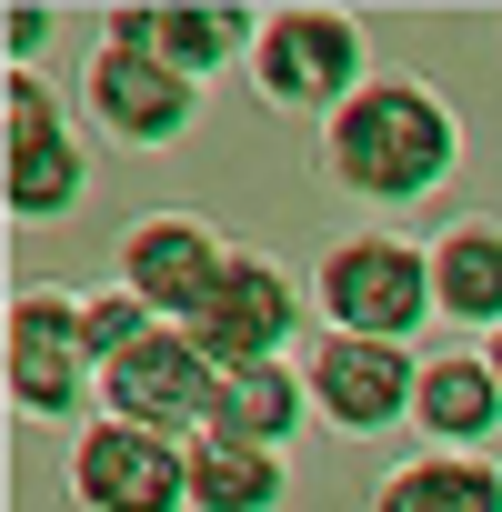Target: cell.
I'll list each match as a JSON object with an SVG mask.
<instances>
[{"label":"cell","instance_id":"cell-1","mask_svg":"<svg viewBox=\"0 0 502 512\" xmlns=\"http://www.w3.org/2000/svg\"><path fill=\"white\" fill-rule=\"evenodd\" d=\"M462 161V121L432 81H402V71H372L332 121H322V171L352 191V201H422L442 191Z\"/></svg>","mask_w":502,"mask_h":512},{"label":"cell","instance_id":"cell-2","mask_svg":"<svg viewBox=\"0 0 502 512\" xmlns=\"http://www.w3.org/2000/svg\"><path fill=\"white\" fill-rule=\"evenodd\" d=\"M312 302L332 332H372V342H412L442 302H432V251H412L402 231H342L312 272Z\"/></svg>","mask_w":502,"mask_h":512},{"label":"cell","instance_id":"cell-3","mask_svg":"<svg viewBox=\"0 0 502 512\" xmlns=\"http://www.w3.org/2000/svg\"><path fill=\"white\" fill-rule=\"evenodd\" d=\"M302 322H312V292H302V272L292 262H272V251H231V262L211 272V292L191 302V342L221 362V372H241V362H282L292 342H302Z\"/></svg>","mask_w":502,"mask_h":512},{"label":"cell","instance_id":"cell-4","mask_svg":"<svg viewBox=\"0 0 502 512\" xmlns=\"http://www.w3.org/2000/svg\"><path fill=\"white\" fill-rule=\"evenodd\" d=\"M71 502L81 512H191V442L181 432H151V422H81L71 432V462H61Z\"/></svg>","mask_w":502,"mask_h":512},{"label":"cell","instance_id":"cell-5","mask_svg":"<svg viewBox=\"0 0 502 512\" xmlns=\"http://www.w3.org/2000/svg\"><path fill=\"white\" fill-rule=\"evenodd\" d=\"M372 81L362 61V21L352 11H262V41H251V91H262L272 111H342L352 91Z\"/></svg>","mask_w":502,"mask_h":512},{"label":"cell","instance_id":"cell-6","mask_svg":"<svg viewBox=\"0 0 502 512\" xmlns=\"http://www.w3.org/2000/svg\"><path fill=\"white\" fill-rule=\"evenodd\" d=\"M302 372H312V412H322L342 442L392 432V422L412 412V392H422L412 342H372V332H322V342L302 352Z\"/></svg>","mask_w":502,"mask_h":512},{"label":"cell","instance_id":"cell-7","mask_svg":"<svg viewBox=\"0 0 502 512\" xmlns=\"http://www.w3.org/2000/svg\"><path fill=\"white\" fill-rule=\"evenodd\" d=\"M0 362H11V402L31 422H81V392L101 382L71 292H11V352Z\"/></svg>","mask_w":502,"mask_h":512},{"label":"cell","instance_id":"cell-8","mask_svg":"<svg viewBox=\"0 0 502 512\" xmlns=\"http://www.w3.org/2000/svg\"><path fill=\"white\" fill-rule=\"evenodd\" d=\"M111 51H151L161 71L181 81H211L231 61H251V41H262V11H241V0H121V11L101 21Z\"/></svg>","mask_w":502,"mask_h":512},{"label":"cell","instance_id":"cell-9","mask_svg":"<svg viewBox=\"0 0 502 512\" xmlns=\"http://www.w3.org/2000/svg\"><path fill=\"white\" fill-rule=\"evenodd\" d=\"M211 392H221V362H211L181 322H161L141 352H121V362L101 372V412L151 422V432H181V442L211 422Z\"/></svg>","mask_w":502,"mask_h":512},{"label":"cell","instance_id":"cell-10","mask_svg":"<svg viewBox=\"0 0 502 512\" xmlns=\"http://www.w3.org/2000/svg\"><path fill=\"white\" fill-rule=\"evenodd\" d=\"M0 111H11V211H21V221H61V211L91 191L81 131L61 121V101L41 91V71H11V81H0Z\"/></svg>","mask_w":502,"mask_h":512},{"label":"cell","instance_id":"cell-11","mask_svg":"<svg viewBox=\"0 0 502 512\" xmlns=\"http://www.w3.org/2000/svg\"><path fill=\"white\" fill-rule=\"evenodd\" d=\"M81 111L121 141V151H171L191 121H201V81H181V71H161L151 51H91V71H81Z\"/></svg>","mask_w":502,"mask_h":512},{"label":"cell","instance_id":"cell-12","mask_svg":"<svg viewBox=\"0 0 502 512\" xmlns=\"http://www.w3.org/2000/svg\"><path fill=\"white\" fill-rule=\"evenodd\" d=\"M221 262H231V241H221L211 221H191V211H141V221L111 241V272H121L161 322H191V302L211 292Z\"/></svg>","mask_w":502,"mask_h":512},{"label":"cell","instance_id":"cell-13","mask_svg":"<svg viewBox=\"0 0 502 512\" xmlns=\"http://www.w3.org/2000/svg\"><path fill=\"white\" fill-rule=\"evenodd\" d=\"M412 432H432V452H482L502 432V382L482 352H432L422 392H412Z\"/></svg>","mask_w":502,"mask_h":512},{"label":"cell","instance_id":"cell-14","mask_svg":"<svg viewBox=\"0 0 502 512\" xmlns=\"http://www.w3.org/2000/svg\"><path fill=\"white\" fill-rule=\"evenodd\" d=\"M302 412H312V372H302V362H241V372H221L201 432H221V442H272V452H282V442L302 432Z\"/></svg>","mask_w":502,"mask_h":512},{"label":"cell","instance_id":"cell-15","mask_svg":"<svg viewBox=\"0 0 502 512\" xmlns=\"http://www.w3.org/2000/svg\"><path fill=\"white\" fill-rule=\"evenodd\" d=\"M432 302L462 332H502V221H452L432 241Z\"/></svg>","mask_w":502,"mask_h":512},{"label":"cell","instance_id":"cell-16","mask_svg":"<svg viewBox=\"0 0 502 512\" xmlns=\"http://www.w3.org/2000/svg\"><path fill=\"white\" fill-rule=\"evenodd\" d=\"M292 472L272 442H221V432H191V512H282Z\"/></svg>","mask_w":502,"mask_h":512},{"label":"cell","instance_id":"cell-17","mask_svg":"<svg viewBox=\"0 0 502 512\" xmlns=\"http://www.w3.org/2000/svg\"><path fill=\"white\" fill-rule=\"evenodd\" d=\"M372 512H502V472L482 452H412L402 472H382Z\"/></svg>","mask_w":502,"mask_h":512},{"label":"cell","instance_id":"cell-18","mask_svg":"<svg viewBox=\"0 0 502 512\" xmlns=\"http://www.w3.org/2000/svg\"><path fill=\"white\" fill-rule=\"evenodd\" d=\"M151 332H161V312H151L131 282H111V292H91V302H81V342H91V362H101V372H111L121 352H141Z\"/></svg>","mask_w":502,"mask_h":512},{"label":"cell","instance_id":"cell-19","mask_svg":"<svg viewBox=\"0 0 502 512\" xmlns=\"http://www.w3.org/2000/svg\"><path fill=\"white\" fill-rule=\"evenodd\" d=\"M0 41H11V71H31V51L51 41V11H31V0H21V11L0 21Z\"/></svg>","mask_w":502,"mask_h":512},{"label":"cell","instance_id":"cell-20","mask_svg":"<svg viewBox=\"0 0 502 512\" xmlns=\"http://www.w3.org/2000/svg\"><path fill=\"white\" fill-rule=\"evenodd\" d=\"M482 362H492V382H502V332H482Z\"/></svg>","mask_w":502,"mask_h":512}]
</instances>
